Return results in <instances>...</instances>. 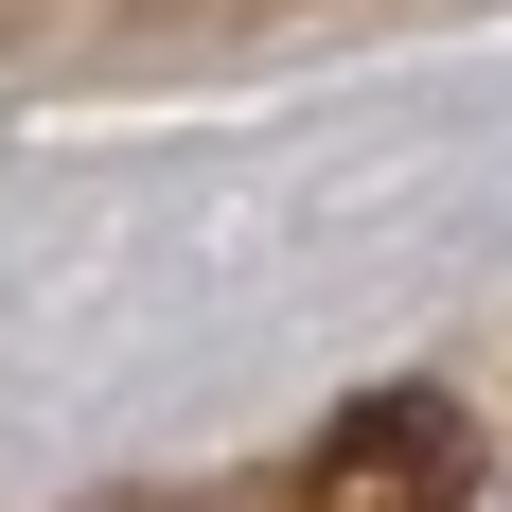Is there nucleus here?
<instances>
[{
	"label": "nucleus",
	"mask_w": 512,
	"mask_h": 512,
	"mask_svg": "<svg viewBox=\"0 0 512 512\" xmlns=\"http://www.w3.org/2000/svg\"><path fill=\"white\" fill-rule=\"evenodd\" d=\"M460 477H477V442H460L442 389H354L301 460V512H442Z\"/></svg>",
	"instance_id": "1"
}]
</instances>
